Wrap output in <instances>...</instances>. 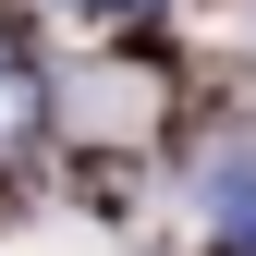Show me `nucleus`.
<instances>
[{
    "mask_svg": "<svg viewBox=\"0 0 256 256\" xmlns=\"http://www.w3.org/2000/svg\"><path fill=\"white\" fill-rule=\"evenodd\" d=\"M37 110H49V98H37V61L0 37V158H24V146H37Z\"/></svg>",
    "mask_w": 256,
    "mask_h": 256,
    "instance_id": "1",
    "label": "nucleus"
},
{
    "mask_svg": "<svg viewBox=\"0 0 256 256\" xmlns=\"http://www.w3.org/2000/svg\"><path fill=\"white\" fill-rule=\"evenodd\" d=\"M74 12H146V0H74Z\"/></svg>",
    "mask_w": 256,
    "mask_h": 256,
    "instance_id": "2",
    "label": "nucleus"
}]
</instances>
